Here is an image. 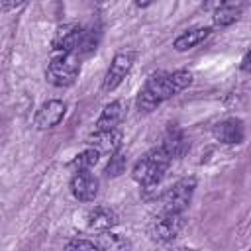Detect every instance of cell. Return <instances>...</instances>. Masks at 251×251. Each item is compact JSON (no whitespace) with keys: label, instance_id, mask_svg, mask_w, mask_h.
<instances>
[{"label":"cell","instance_id":"cell-1","mask_svg":"<svg viewBox=\"0 0 251 251\" xmlns=\"http://www.w3.org/2000/svg\"><path fill=\"white\" fill-rule=\"evenodd\" d=\"M171 157L169 153L159 145V147H153L149 149L135 165H133V171H131V176L135 182H139L141 186L145 188H153L165 175V171L169 169L171 165Z\"/></svg>","mask_w":251,"mask_h":251},{"label":"cell","instance_id":"cell-2","mask_svg":"<svg viewBox=\"0 0 251 251\" xmlns=\"http://www.w3.org/2000/svg\"><path fill=\"white\" fill-rule=\"evenodd\" d=\"M176 90L169 78V75L165 73H157V75H151L141 92L137 94V108L139 112H153L161 102H165L167 98L175 96Z\"/></svg>","mask_w":251,"mask_h":251},{"label":"cell","instance_id":"cell-3","mask_svg":"<svg viewBox=\"0 0 251 251\" xmlns=\"http://www.w3.org/2000/svg\"><path fill=\"white\" fill-rule=\"evenodd\" d=\"M80 73V61L73 53H59L51 59V63L45 69V78L49 84L65 88L71 86Z\"/></svg>","mask_w":251,"mask_h":251},{"label":"cell","instance_id":"cell-4","mask_svg":"<svg viewBox=\"0 0 251 251\" xmlns=\"http://www.w3.org/2000/svg\"><path fill=\"white\" fill-rule=\"evenodd\" d=\"M184 227V216L178 212H161L151 224H149V237L153 241L165 243L175 239Z\"/></svg>","mask_w":251,"mask_h":251},{"label":"cell","instance_id":"cell-5","mask_svg":"<svg viewBox=\"0 0 251 251\" xmlns=\"http://www.w3.org/2000/svg\"><path fill=\"white\" fill-rule=\"evenodd\" d=\"M196 180L194 178H182L178 182H175L161 198V212H178L182 214L190 200H192V192H194Z\"/></svg>","mask_w":251,"mask_h":251},{"label":"cell","instance_id":"cell-6","mask_svg":"<svg viewBox=\"0 0 251 251\" xmlns=\"http://www.w3.org/2000/svg\"><path fill=\"white\" fill-rule=\"evenodd\" d=\"M135 63V53L133 51H120L114 55L108 71H106V76H104V90H114L120 86V82L127 76V73L131 71Z\"/></svg>","mask_w":251,"mask_h":251},{"label":"cell","instance_id":"cell-7","mask_svg":"<svg viewBox=\"0 0 251 251\" xmlns=\"http://www.w3.org/2000/svg\"><path fill=\"white\" fill-rule=\"evenodd\" d=\"M69 186L73 196L80 202H90L98 194V178L90 171H75Z\"/></svg>","mask_w":251,"mask_h":251},{"label":"cell","instance_id":"cell-8","mask_svg":"<svg viewBox=\"0 0 251 251\" xmlns=\"http://www.w3.org/2000/svg\"><path fill=\"white\" fill-rule=\"evenodd\" d=\"M80 35H82V27L78 24H75V22L73 24H63L55 33L51 47L57 53H73L75 55L76 45L80 41Z\"/></svg>","mask_w":251,"mask_h":251},{"label":"cell","instance_id":"cell-9","mask_svg":"<svg viewBox=\"0 0 251 251\" xmlns=\"http://www.w3.org/2000/svg\"><path fill=\"white\" fill-rule=\"evenodd\" d=\"M86 143L94 147L100 155H112L122 145V131L118 127L114 129H96L92 135L86 137Z\"/></svg>","mask_w":251,"mask_h":251},{"label":"cell","instance_id":"cell-10","mask_svg":"<svg viewBox=\"0 0 251 251\" xmlns=\"http://www.w3.org/2000/svg\"><path fill=\"white\" fill-rule=\"evenodd\" d=\"M65 112H67L65 102H61V100H47V102L37 110V114H35V118H33V126H35L37 129L55 127V126L63 120Z\"/></svg>","mask_w":251,"mask_h":251},{"label":"cell","instance_id":"cell-11","mask_svg":"<svg viewBox=\"0 0 251 251\" xmlns=\"http://www.w3.org/2000/svg\"><path fill=\"white\" fill-rule=\"evenodd\" d=\"M212 135H214L220 143H226V145H237V143H241L243 137H245L243 122H241V120H235V118L218 122V124L214 126V129H212Z\"/></svg>","mask_w":251,"mask_h":251},{"label":"cell","instance_id":"cell-12","mask_svg":"<svg viewBox=\"0 0 251 251\" xmlns=\"http://www.w3.org/2000/svg\"><path fill=\"white\" fill-rule=\"evenodd\" d=\"M161 147L169 153L171 159H180V157L188 151V139H186L184 131H182L176 124H169Z\"/></svg>","mask_w":251,"mask_h":251},{"label":"cell","instance_id":"cell-13","mask_svg":"<svg viewBox=\"0 0 251 251\" xmlns=\"http://www.w3.org/2000/svg\"><path fill=\"white\" fill-rule=\"evenodd\" d=\"M86 218H88V229L98 231V233L108 231L118 226V214L106 206H98V208L90 210Z\"/></svg>","mask_w":251,"mask_h":251},{"label":"cell","instance_id":"cell-14","mask_svg":"<svg viewBox=\"0 0 251 251\" xmlns=\"http://www.w3.org/2000/svg\"><path fill=\"white\" fill-rule=\"evenodd\" d=\"M126 116V104L122 100H116V102H110L108 106H104L102 114L98 116L96 120V129H114L122 124Z\"/></svg>","mask_w":251,"mask_h":251},{"label":"cell","instance_id":"cell-15","mask_svg":"<svg viewBox=\"0 0 251 251\" xmlns=\"http://www.w3.org/2000/svg\"><path fill=\"white\" fill-rule=\"evenodd\" d=\"M241 10H243V4L241 2H235V0H227L226 4L218 6L216 12H214V24L220 25V27H226L233 22L239 20L241 16Z\"/></svg>","mask_w":251,"mask_h":251},{"label":"cell","instance_id":"cell-16","mask_svg":"<svg viewBox=\"0 0 251 251\" xmlns=\"http://www.w3.org/2000/svg\"><path fill=\"white\" fill-rule=\"evenodd\" d=\"M208 35H210V29L208 27H194V29H188L182 35H178L173 45H175L176 51H188V49L196 47L198 43H202Z\"/></svg>","mask_w":251,"mask_h":251},{"label":"cell","instance_id":"cell-17","mask_svg":"<svg viewBox=\"0 0 251 251\" xmlns=\"http://www.w3.org/2000/svg\"><path fill=\"white\" fill-rule=\"evenodd\" d=\"M98 41H100V31L90 27V29H82V35H80V41L76 45V51L75 55L76 57H82V55H90L96 51L98 47Z\"/></svg>","mask_w":251,"mask_h":251},{"label":"cell","instance_id":"cell-18","mask_svg":"<svg viewBox=\"0 0 251 251\" xmlns=\"http://www.w3.org/2000/svg\"><path fill=\"white\" fill-rule=\"evenodd\" d=\"M98 157H100V153H98L94 147H88V149H84L82 153H78V155L71 161V167H73L75 171H90V169L98 163Z\"/></svg>","mask_w":251,"mask_h":251},{"label":"cell","instance_id":"cell-19","mask_svg":"<svg viewBox=\"0 0 251 251\" xmlns=\"http://www.w3.org/2000/svg\"><path fill=\"white\" fill-rule=\"evenodd\" d=\"M98 243V249H110V251H120V249H127L129 247V241L118 233H112L110 229L108 231H102L100 239L96 241Z\"/></svg>","mask_w":251,"mask_h":251},{"label":"cell","instance_id":"cell-20","mask_svg":"<svg viewBox=\"0 0 251 251\" xmlns=\"http://www.w3.org/2000/svg\"><path fill=\"white\" fill-rule=\"evenodd\" d=\"M126 165H127V157L124 155V153H120V151H116V153H112L110 155V161H108V165H106V176H120L124 171H126Z\"/></svg>","mask_w":251,"mask_h":251},{"label":"cell","instance_id":"cell-21","mask_svg":"<svg viewBox=\"0 0 251 251\" xmlns=\"http://www.w3.org/2000/svg\"><path fill=\"white\" fill-rule=\"evenodd\" d=\"M169 78H171V82H173L175 90H176V92H180V90H184V88L192 82V73H190V71H186V69H178V71L171 73V75H169Z\"/></svg>","mask_w":251,"mask_h":251},{"label":"cell","instance_id":"cell-22","mask_svg":"<svg viewBox=\"0 0 251 251\" xmlns=\"http://www.w3.org/2000/svg\"><path fill=\"white\" fill-rule=\"evenodd\" d=\"M67 249H98V243L96 241H90V239H71L65 243Z\"/></svg>","mask_w":251,"mask_h":251},{"label":"cell","instance_id":"cell-23","mask_svg":"<svg viewBox=\"0 0 251 251\" xmlns=\"http://www.w3.org/2000/svg\"><path fill=\"white\" fill-rule=\"evenodd\" d=\"M27 0H0V4L6 8V10H16L20 6H24Z\"/></svg>","mask_w":251,"mask_h":251},{"label":"cell","instance_id":"cell-24","mask_svg":"<svg viewBox=\"0 0 251 251\" xmlns=\"http://www.w3.org/2000/svg\"><path fill=\"white\" fill-rule=\"evenodd\" d=\"M241 71H249V53H245L243 55V61H241Z\"/></svg>","mask_w":251,"mask_h":251},{"label":"cell","instance_id":"cell-25","mask_svg":"<svg viewBox=\"0 0 251 251\" xmlns=\"http://www.w3.org/2000/svg\"><path fill=\"white\" fill-rule=\"evenodd\" d=\"M151 2H153V0H135V4H137V6H141V8H145V6H149Z\"/></svg>","mask_w":251,"mask_h":251},{"label":"cell","instance_id":"cell-26","mask_svg":"<svg viewBox=\"0 0 251 251\" xmlns=\"http://www.w3.org/2000/svg\"><path fill=\"white\" fill-rule=\"evenodd\" d=\"M96 6H106V4H110V0H92Z\"/></svg>","mask_w":251,"mask_h":251}]
</instances>
